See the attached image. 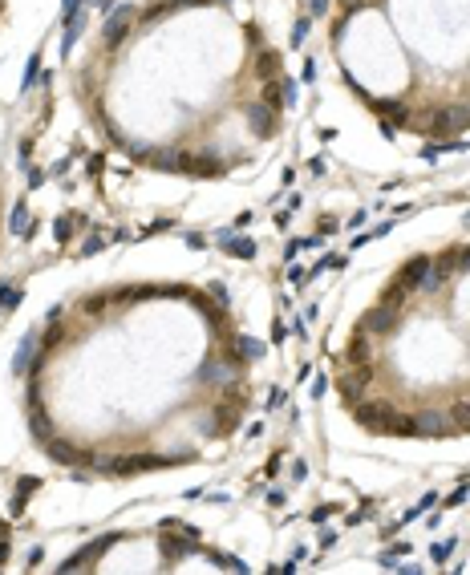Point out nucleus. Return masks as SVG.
Here are the masks:
<instances>
[{"label":"nucleus","mask_w":470,"mask_h":575,"mask_svg":"<svg viewBox=\"0 0 470 575\" xmlns=\"http://www.w3.org/2000/svg\"><path fill=\"white\" fill-rule=\"evenodd\" d=\"M16 300H21L16 288H0V308H16Z\"/></svg>","instance_id":"nucleus-3"},{"label":"nucleus","mask_w":470,"mask_h":575,"mask_svg":"<svg viewBox=\"0 0 470 575\" xmlns=\"http://www.w3.org/2000/svg\"><path fill=\"white\" fill-rule=\"evenodd\" d=\"M13 231H16V235H25V231H29V227H25V203H16V207H13Z\"/></svg>","instance_id":"nucleus-2"},{"label":"nucleus","mask_w":470,"mask_h":575,"mask_svg":"<svg viewBox=\"0 0 470 575\" xmlns=\"http://www.w3.org/2000/svg\"><path fill=\"white\" fill-rule=\"evenodd\" d=\"M33 487H37L33 478H25V482H21V490H16V499H13V514H21V507H25V499L33 494Z\"/></svg>","instance_id":"nucleus-1"},{"label":"nucleus","mask_w":470,"mask_h":575,"mask_svg":"<svg viewBox=\"0 0 470 575\" xmlns=\"http://www.w3.org/2000/svg\"><path fill=\"white\" fill-rule=\"evenodd\" d=\"M4 531H9V526H4V523H0V535H4Z\"/></svg>","instance_id":"nucleus-5"},{"label":"nucleus","mask_w":470,"mask_h":575,"mask_svg":"<svg viewBox=\"0 0 470 575\" xmlns=\"http://www.w3.org/2000/svg\"><path fill=\"white\" fill-rule=\"evenodd\" d=\"M4 555H9V543H0V563H4Z\"/></svg>","instance_id":"nucleus-4"}]
</instances>
